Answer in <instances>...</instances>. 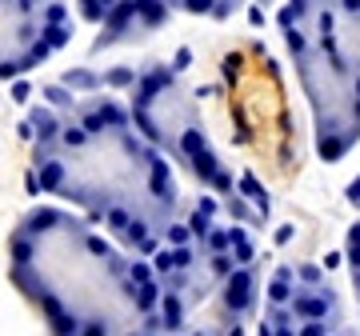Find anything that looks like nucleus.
<instances>
[{"label": "nucleus", "instance_id": "obj_1", "mask_svg": "<svg viewBox=\"0 0 360 336\" xmlns=\"http://www.w3.org/2000/svg\"><path fill=\"white\" fill-rule=\"evenodd\" d=\"M220 300L229 316H248L257 309V269L252 264H236V269L220 280Z\"/></svg>", "mask_w": 360, "mask_h": 336}, {"label": "nucleus", "instance_id": "obj_2", "mask_svg": "<svg viewBox=\"0 0 360 336\" xmlns=\"http://www.w3.org/2000/svg\"><path fill=\"white\" fill-rule=\"evenodd\" d=\"M60 124H65V117H60L56 108H44V104H37V108L28 112V129L40 136V144H56V132H60Z\"/></svg>", "mask_w": 360, "mask_h": 336}, {"label": "nucleus", "instance_id": "obj_3", "mask_svg": "<svg viewBox=\"0 0 360 336\" xmlns=\"http://www.w3.org/2000/svg\"><path fill=\"white\" fill-rule=\"evenodd\" d=\"M229 257H232V264H252L257 260V245L248 240V233L229 228Z\"/></svg>", "mask_w": 360, "mask_h": 336}, {"label": "nucleus", "instance_id": "obj_4", "mask_svg": "<svg viewBox=\"0 0 360 336\" xmlns=\"http://www.w3.org/2000/svg\"><path fill=\"white\" fill-rule=\"evenodd\" d=\"M336 328L333 324H321V321H304V324H296V336H333Z\"/></svg>", "mask_w": 360, "mask_h": 336}, {"label": "nucleus", "instance_id": "obj_5", "mask_svg": "<svg viewBox=\"0 0 360 336\" xmlns=\"http://www.w3.org/2000/svg\"><path fill=\"white\" fill-rule=\"evenodd\" d=\"M44 96H49V101L56 104V108H68V104H72V96H68V92L60 89V84H49V89H44Z\"/></svg>", "mask_w": 360, "mask_h": 336}, {"label": "nucleus", "instance_id": "obj_6", "mask_svg": "<svg viewBox=\"0 0 360 336\" xmlns=\"http://www.w3.org/2000/svg\"><path fill=\"white\" fill-rule=\"evenodd\" d=\"M272 336H296V324H272Z\"/></svg>", "mask_w": 360, "mask_h": 336}]
</instances>
